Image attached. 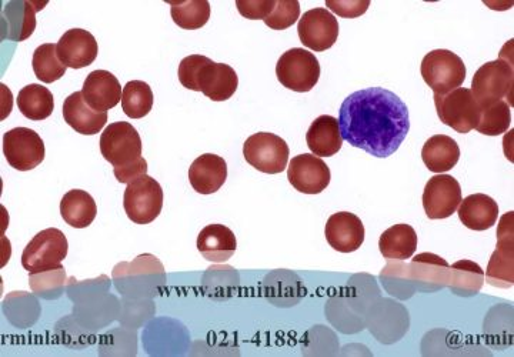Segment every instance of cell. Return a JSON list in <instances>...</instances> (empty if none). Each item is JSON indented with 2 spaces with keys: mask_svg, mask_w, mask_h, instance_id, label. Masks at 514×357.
Returning a JSON list of instances; mask_svg holds the SVG:
<instances>
[{
  "mask_svg": "<svg viewBox=\"0 0 514 357\" xmlns=\"http://www.w3.org/2000/svg\"><path fill=\"white\" fill-rule=\"evenodd\" d=\"M142 139L138 130L128 122H116L103 130L100 152L113 166L116 179L129 183L146 175L148 162L142 156Z\"/></svg>",
  "mask_w": 514,
  "mask_h": 357,
  "instance_id": "2",
  "label": "cell"
},
{
  "mask_svg": "<svg viewBox=\"0 0 514 357\" xmlns=\"http://www.w3.org/2000/svg\"><path fill=\"white\" fill-rule=\"evenodd\" d=\"M45 6L46 3L23 2V0L9 2L3 10V19H6V38L15 42L30 38L36 28V12Z\"/></svg>",
  "mask_w": 514,
  "mask_h": 357,
  "instance_id": "24",
  "label": "cell"
},
{
  "mask_svg": "<svg viewBox=\"0 0 514 357\" xmlns=\"http://www.w3.org/2000/svg\"><path fill=\"white\" fill-rule=\"evenodd\" d=\"M325 235L327 243L337 252L352 253L365 242V226L353 213L339 212L327 220Z\"/></svg>",
  "mask_w": 514,
  "mask_h": 357,
  "instance_id": "17",
  "label": "cell"
},
{
  "mask_svg": "<svg viewBox=\"0 0 514 357\" xmlns=\"http://www.w3.org/2000/svg\"><path fill=\"white\" fill-rule=\"evenodd\" d=\"M297 33L303 46L315 52H325L332 48L339 38V23L329 10L316 8L302 16Z\"/></svg>",
  "mask_w": 514,
  "mask_h": 357,
  "instance_id": "12",
  "label": "cell"
},
{
  "mask_svg": "<svg viewBox=\"0 0 514 357\" xmlns=\"http://www.w3.org/2000/svg\"><path fill=\"white\" fill-rule=\"evenodd\" d=\"M228 179L226 160L213 153H205L192 163L189 180L192 188L200 195H212L218 192Z\"/></svg>",
  "mask_w": 514,
  "mask_h": 357,
  "instance_id": "19",
  "label": "cell"
},
{
  "mask_svg": "<svg viewBox=\"0 0 514 357\" xmlns=\"http://www.w3.org/2000/svg\"><path fill=\"white\" fill-rule=\"evenodd\" d=\"M289 153V146L285 140L273 133H256L243 145L246 162L267 175L282 173L289 162Z\"/></svg>",
  "mask_w": 514,
  "mask_h": 357,
  "instance_id": "9",
  "label": "cell"
},
{
  "mask_svg": "<svg viewBox=\"0 0 514 357\" xmlns=\"http://www.w3.org/2000/svg\"><path fill=\"white\" fill-rule=\"evenodd\" d=\"M179 80L186 89L202 92L213 102H225L235 95L238 73L226 63H216L206 56L192 55L180 62Z\"/></svg>",
  "mask_w": 514,
  "mask_h": 357,
  "instance_id": "3",
  "label": "cell"
},
{
  "mask_svg": "<svg viewBox=\"0 0 514 357\" xmlns=\"http://www.w3.org/2000/svg\"><path fill=\"white\" fill-rule=\"evenodd\" d=\"M65 282V269L60 266L58 269L48 270V272L32 273L30 276V286L33 292L38 293L40 296H45L46 290H50V285L53 288L60 289Z\"/></svg>",
  "mask_w": 514,
  "mask_h": 357,
  "instance_id": "36",
  "label": "cell"
},
{
  "mask_svg": "<svg viewBox=\"0 0 514 357\" xmlns=\"http://www.w3.org/2000/svg\"><path fill=\"white\" fill-rule=\"evenodd\" d=\"M16 102L22 115L30 120L48 119L55 110V99L52 92L45 86H25L20 90Z\"/></svg>",
  "mask_w": 514,
  "mask_h": 357,
  "instance_id": "29",
  "label": "cell"
},
{
  "mask_svg": "<svg viewBox=\"0 0 514 357\" xmlns=\"http://www.w3.org/2000/svg\"><path fill=\"white\" fill-rule=\"evenodd\" d=\"M330 169L322 159L310 153L296 156L287 169V179L293 188L305 195H319L329 186Z\"/></svg>",
  "mask_w": 514,
  "mask_h": 357,
  "instance_id": "14",
  "label": "cell"
},
{
  "mask_svg": "<svg viewBox=\"0 0 514 357\" xmlns=\"http://www.w3.org/2000/svg\"><path fill=\"white\" fill-rule=\"evenodd\" d=\"M422 159L426 168L433 173L452 170L460 159V148L455 139L446 135H436L425 143Z\"/></svg>",
  "mask_w": 514,
  "mask_h": 357,
  "instance_id": "25",
  "label": "cell"
},
{
  "mask_svg": "<svg viewBox=\"0 0 514 357\" xmlns=\"http://www.w3.org/2000/svg\"><path fill=\"white\" fill-rule=\"evenodd\" d=\"M449 270L450 289L463 298L479 293L485 283V272L470 260H460Z\"/></svg>",
  "mask_w": 514,
  "mask_h": 357,
  "instance_id": "30",
  "label": "cell"
},
{
  "mask_svg": "<svg viewBox=\"0 0 514 357\" xmlns=\"http://www.w3.org/2000/svg\"><path fill=\"white\" fill-rule=\"evenodd\" d=\"M56 50L66 68L82 69L98 58L99 46L98 40L88 30L70 29L56 43Z\"/></svg>",
  "mask_w": 514,
  "mask_h": 357,
  "instance_id": "16",
  "label": "cell"
},
{
  "mask_svg": "<svg viewBox=\"0 0 514 357\" xmlns=\"http://www.w3.org/2000/svg\"><path fill=\"white\" fill-rule=\"evenodd\" d=\"M68 249V239L59 229L42 230L23 250L22 266L30 273L58 269L68 256Z\"/></svg>",
  "mask_w": 514,
  "mask_h": 357,
  "instance_id": "5",
  "label": "cell"
},
{
  "mask_svg": "<svg viewBox=\"0 0 514 357\" xmlns=\"http://www.w3.org/2000/svg\"><path fill=\"white\" fill-rule=\"evenodd\" d=\"M123 208L133 223H152L163 209V189L158 180L143 175L130 182L123 196Z\"/></svg>",
  "mask_w": 514,
  "mask_h": 357,
  "instance_id": "7",
  "label": "cell"
},
{
  "mask_svg": "<svg viewBox=\"0 0 514 357\" xmlns=\"http://www.w3.org/2000/svg\"><path fill=\"white\" fill-rule=\"evenodd\" d=\"M513 68L506 60L487 62L477 70L472 82V93L480 108L509 98L513 92Z\"/></svg>",
  "mask_w": 514,
  "mask_h": 357,
  "instance_id": "10",
  "label": "cell"
},
{
  "mask_svg": "<svg viewBox=\"0 0 514 357\" xmlns=\"http://www.w3.org/2000/svg\"><path fill=\"white\" fill-rule=\"evenodd\" d=\"M510 125H512V110L503 100L485 106V108H480V118L476 130L482 135H502L506 130H509Z\"/></svg>",
  "mask_w": 514,
  "mask_h": 357,
  "instance_id": "34",
  "label": "cell"
},
{
  "mask_svg": "<svg viewBox=\"0 0 514 357\" xmlns=\"http://www.w3.org/2000/svg\"><path fill=\"white\" fill-rule=\"evenodd\" d=\"M327 8L335 12L340 18L355 19L359 16L365 15L366 10L369 9V0H349V2H332L327 0Z\"/></svg>",
  "mask_w": 514,
  "mask_h": 357,
  "instance_id": "38",
  "label": "cell"
},
{
  "mask_svg": "<svg viewBox=\"0 0 514 357\" xmlns=\"http://www.w3.org/2000/svg\"><path fill=\"white\" fill-rule=\"evenodd\" d=\"M276 75L285 88L299 93L310 92L319 82V60L309 50H287L277 60Z\"/></svg>",
  "mask_w": 514,
  "mask_h": 357,
  "instance_id": "6",
  "label": "cell"
},
{
  "mask_svg": "<svg viewBox=\"0 0 514 357\" xmlns=\"http://www.w3.org/2000/svg\"><path fill=\"white\" fill-rule=\"evenodd\" d=\"M462 202L459 182L450 175H437L427 182L423 192V208L427 218L447 219L456 212Z\"/></svg>",
  "mask_w": 514,
  "mask_h": 357,
  "instance_id": "13",
  "label": "cell"
},
{
  "mask_svg": "<svg viewBox=\"0 0 514 357\" xmlns=\"http://www.w3.org/2000/svg\"><path fill=\"white\" fill-rule=\"evenodd\" d=\"M3 155L12 168L28 172L45 160V143L35 130L12 129L3 135Z\"/></svg>",
  "mask_w": 514,
  "mask_h": 357,
  "instance_id": "11",
  "label": "cell"
},
{
  "mask_svg": "<svg viewBox=\"0 0 514 357\" xmlns=\"http://www.w3.org/2000/svg\"><path fill=\"white\" fill-rule=\"evenodd\" d=\"M236 248H238V242H236L235 233L226 226L209 225L199 233V252L209 262H228L235 255Z\"/></svg>",
  "mask_w": 514,
  "mask_h": 357,
  "instance_id": "23",
  "label": "cell"
},
{
  "mask_svg": "<svg viewBox=\"0 0 514 357\" xmlns=\"http://www.w3.org/2000/svg\"><path fill=\"white\" fill-rule=\"evenodd\" d=\"M496 252L487 266V282L496 288H512L513 286V213H507L500 222L497 232Z\"/></svg>",
  "mask_w": 514,
  "mask_h": 357,
  "instance_id": "15",
  "label": "cell"
},
{
  "mask_svg": "<svg viewBox=\"0 0 514 357\" xmlns=\"http://www.w3.org/2000/svg\"><path fill=\"white\" fill-rule=\"evenodd\" d=\"M153 102L155 98H153L152 88L142 80H132L123 88L122 109L129 118H145L152 110Z\"/></svg>",
  "mask_w": 514,
  "mask_h": 357,
  "instance_id": "31",
  "label": "cell"
},
{
  "mask_svg": "<svg viewBox=\"0 0 514 357\" xmlns=\"http://www.w3.org/2000/svg\"><path fill=\"white\" fill-rule=\"evenodd\" d=\"M62 113L65 122L80 135H96L108 122V113L96 112L90 108L83 98L82 90L66 98Z\"/></svg>",
  "mask_w": 514,
  "mask_h": 357,
  "instance_id": "20",
  "label": "cell"
},
{
  "mask_svg": "<svg viewBox=\"0 0 514 357\" xmlns=\"http://www.w3.org/2000/svg\"><path fill=\"white\" fill-rule=\"evenodd\" d=\"M172 6L170 13H172L173 22L179 28L186 30H196L203 28L209 22L210 3L206 0H189V2H169Z\"/></svg>",
  "mask_w": 514,
  "mask_h": 357,
  "instance_id": "32",
  "label": "cell"
},
{
  "mask_svg": "<svg viewBox=\"0 0 514 357\" xmlns=\"http://www.w3.org/2000/svg\"><path fill=\"white\" fill-rule=\"evenodd\" d=\"M60 215L72 228L85 229L92 225L98 215V206L88 192L73 189L63 196L60 202Z\"/></svg>",
  "mask_w": 514,
  "mask_h": 357,
  "instance_id": "26",
  "label": "cell"
},
{
  "mask_svg": "<svg viewBox=\"0 0 514 357\" xmlns=\"http://www.w3.org/2000/svg\"><path fill=\"white\" fill-rule=\"evenodd\" d=\"M343 140L375 158L397 152L410 130L409 109L383 88L359 90L345 99L339 113Z\"/></svg>",
  "mask_w": 514,
  "mask_h": 357,
  "instance_id": "1",
  "label": "cell"
},
{
  "mask_svg": "<svg viewBox=\"0 0 514 357\" xmlns=\"http://www.w3.org/2000/svg\"><path fill=\"white\" fill-rule=\"evenodd\" d=\"M412 278L422 292H435L446 286L449 279V265L433 253H423L412 262Z\"/></svg>",
  "mask_w": 514,
  "mask_h": 357,
  "instance_id": "27",
  "label": "cell"
},
{
  "mask_svg": "<svg viewBox=\"0 0 514 357\" xmlns=\"http://www.w3.org/2000/svg\"><path fill=\"white\" fill-rule=\"evenodd\" d=\"M457 212H459L460 222L467 229L476 230V232H485L493 228L499 219V206L496 200L483 193L467 196L463 202H460Z\"/></svg>",
  "mask_w": 514,
  "mask_h": 357,
  "instance_id": "21",
  "label": "cell"
},
{
  "mask_svg": "<svg viewBox=\"0 0 514 357\" xmlns=\"http://www.w3.org/2000/svg\"><path fill=\"white\" fill-rule=\"evenodd\" d=\"M417 233L412 226L395 225L380 236L379 249L383 258L389 260H406L415 255Z\"/></svg>",
  "mask_w": 514,
  "mask_h": 357,
  "instance_id": "28",
  "label": "cell"
},
{
  "mask_svg": "<svg viewBox=\"0 0 514 357\" xmlns=\"http://www.w3.org/2000/svg\"><path fill=\"white\" fill-rule=\"evenodd\" d=\"M32 66L36 78L43 83L56 82L66 73V66L60 62L55 43L40 45L33 53Z\"/></svg>",
  "mask_w": 514,
  "mask_h": 357,
  "instance_id": "33",
  "label": "cell"
},
{
  "mask_svg": "<svg viewBox=\"0 0 514 357\" xmlns=\"http://www.w3.org/2000/svg\"><path fill=\"white\" fill-rule=\"evenodd\" d=\"M435 105L439 119L457 133H469L476 129L480 118V106L472 90L459 88L435 95Z\"/></svg>",
  "mask_w": 514,
  "mask_h": 357,
  "instance_id": "8",
  "label": "cell"
},
{
  "mask_svg": "<svg viewBox=\"0 0 514 357\" xmlns=\"http://www.w3.org/2000/svg\"><path fill=\"white\" fill-rule=\"evenodd\" d=\"M123 89L118 78L108 70H95L83 83L82 95L96 112L106 113L118 106Z\"/></svg>",
  "mask_w": 514,
  "mask_h": 357,
  "instance_id": "18",
  "label": "cell"
},
{
  "mask_svg": "<svg viewBox=\"0 0 514 357\" xmlns=\"http://www.w3.org/2000/svg\"><path fill=\"white\" fill-rule=\"evenodd\" d=\"M423 79L435 95H446L459 89L466 79V66L463 60L446 49L427 53L422 62Z\"/></svg>",
  "mask_w": 514,
  "mask_h": 357,
  "instance_id": "4",
  "label": "cell"
},
{
  "mask_svg": "<svg viewBox=\"0 0 514 357\" xmlns=\"http://www.w3.org/2000/svg\"><path fill=\"white\" fill-rule=\"evenodd\" d=\"M300 16L297 0H277L275 9L265 19L266 26L273 30H285L295 25Z\"/></svg>",
  "mask_w": 514,
  "mask_h": 357,
  "instance_id": "35",
  "label": "cell"
},
{
  "mask_svg": "<svg viewBox=\"0 0 514 357\" xmlns=\"http://www.w3.org/2000/svg\"><path fill=\"white\" fill-rule=\"evenodd\" d=\"M306 142L317 158H330L340 152L343 145L339 122L333 116L323 115L310 125Z\"/></svg>",
  "mask_w": 514,
  "mask_h": 357,
  "instance_id": "22",
  "label": "cell"
},
{
  "mask_svg": "<svg viewBox=\"0 0 514 357\" xmlns=\"http://www.w3.org/2000/svg\"><path fill=\"white\" fill-rule=\"evenodd\" d=\"M240 15L246 19L265 20L275 9V0H238L236 2Z\"/></svg>",
  "mask_w": 514,
  "mask_h": 357,
  "instance_id": "37",
  "label": "cell"
}]
</instances>
